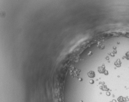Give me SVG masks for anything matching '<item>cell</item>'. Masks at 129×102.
I'll return each mask as SVG.
<instances>
[{"label": "cell", "mask_w": 129, "mask_h": 102, "mask_svg": "<svg viewBox=\"0 0 129 102\" xmlns=\"http://www.w3.org/2000/svg\"><path fill=\"white\" fill-rule=\"evenodd\" d=\"M87 75L89 78H93L95 76V74L94 71H90L87 73Z\"/></svg>", "instance_id": "cell-1"}, {"label": "cell", "mask_w": 129, "mask_h": 102, "mask_svg": "<svg viewBox=\"0 0 129 102\" xmlns=\"http://www.w3.org/2000/svg\"><path fill=\"white\" fill-rule=\"evenodd\" d=\"M125 58L127 60H129V52L126 53L125 54Z\"/></svg>", "instance_id": "cell-2"}]
</instances>
